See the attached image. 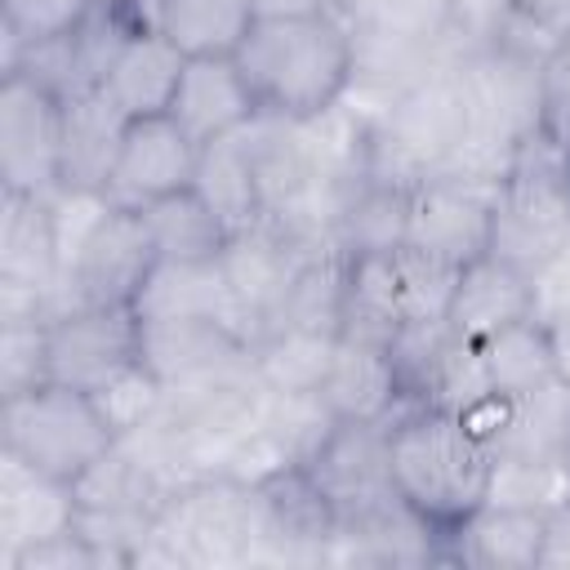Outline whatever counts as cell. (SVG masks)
<instances>
[{
	"mask_svg": "<svg viewBox=\"0 0 570 570\" xmlns=\"http://www.w3.org/2000/svg\"><path fill=\"white\" fill-rule=\"evenodd\" d=\"M138 361L134 307H67L49 321V379L98 392L125 365Z\"/></svg>",
	"mask_w": 570,
	"mask_h": 570,
	"instance_id": "5bb4252c",
	"label": "cell"
},
{
	"mask_svg": "<svg viewBox=\"0 0 570 570\" xmlns=\"http://www.w3.org/2000/svg\"><path fill=\"white\" fill-rule=\"evenodd\" d=\"M294 463L285 459V450L258 428V419L227 445V454H223V463H218V476H232V481H240V485H263V481H272V476H281V472H289Z\"/></svg>",
	"mask_w": 570,
	"mask_h": 570,
	"instance_id": "ee69618b",
	"label": "cell"
},
{
	"mask_svg": "<svg viewBox=\"0 0 570 570\" xmlns=\"http://www.w3.org/2000/svg\"><path fill=\"white\" fill-rule=\"evenodd\" d=\"M240 134H245V147H249V160H254L263 214L289 223V227H298V232H312V236L330 240V236L312 223L316 151H312L307 120L281 116V111H254V120H249Z\"/></svg>",
	"mask_w": 570,
	"mask_h": 570,
	"instance_id": "7c38bea8",
	"label": "cell"
},
{
	"mask_svg": "<svg viewBox=\"0 0 570 570\" xmlns=\"http://www.w3.org/2000/svg\"><path fill=\"white\" fill-rule=\"evenodd\" d=\"M338 352V330L281 325L254 343V374L267 392H321L330 361Z\"/></svg>",
	"mask_w": 570,
	"mask_h": 570,
	"instance_id": "d6a6232c",
	"label": "cell"
},
{
	"mask_svg": "<svg viewBox=\"0 0 570 570\" xmlns=\"http://www.w3.org/2000/svg\"><path fill=\"white\" fill-rule=\"evenodd\" d=\"M494 454L566 459L570 454V383L548 379L521 396H508V414L494 436Z\"/></svg>",
	"mask_w": 570,
	"mask_h": 570,
	"instance_id": "1f68e13d",
	"label": "cell"
},
{
	"mask_svg": "<svg viewBox=\"0 0 570 570\" xmlns=\"http://www.w3.org/2000/svg\"><path fill=\"white\" fill-rule=\"evenodd\" d=\"M116 432L89 392L67 383H40L31 392L0 401V450L18 454L27 468L76 481L98 454H107Z\"/></svg>",
	"mask_w": 570,
	"mask_h": 570,
	"instance_id": "5b68a950",
	"label": "cell"
},
{
	"mask_svg": "<svg viewBox=\"0 0 570 570\" xmlns=\"http://www.w3.org/2000/svg\"><path fill=\"white\" fill-rule=\"evenodd\" d=\"M445 321L459 338H490L517 321H530V276L494 254H481L459 267Z\"/></svg>",
	"mask_w": 570,
	"mask_h": 570,
	"instance_id": "7402d4cb",
	"label": "cell"
},
{
	"mask_svg": "<svg viewBox=\"0 0 570 570\" xmlns=\"http://www.w3.org/2000/svg\"><path fill=\"white\" fill-rule=\"evenodd\" d=\"M347 31L423 49H450L454 0H338Z\"/></svg>",
	"mask_w": 570,
	"mask_h": 570,
	"instance_id": "836d02e7",
	"label": "cell"
},
{
	"mask_svg": "<svg viewBox=\"0 0 570 570\" xmlns=\"http://www.w3.org/2000/svg\"><path fill=\"white\" fill-rule=\"evenodd\" d=\"M307 476L325 490L334 512L361 508L392 485V419H338L325 450L307 463Z\"/></svg>",
	"mask_w": 570,
	"mask_h": 570,
	"instance_id": "e0dca14e",
	"label": "cell"
},
{
	"mask_svg": "<svg viewBox=\"0 0 570 570\" xmlns=\"http://www.w3.org/2000/svg\"><path fill=\"white\" fill-rule=\"evenodd\" d=\"M125 116L111 107L102 89L62 98V187H98L107 191V178L120 156Z\"/></svg>",
	"mask_w": 570,
	"mask_h": 570,
	"instance_id": "484cf974",
	"label": "cell"
},
{
	"mask_svg": "<svg viewBox=\"0 0 570 570\" xmlns=\"http://www.w3.org/2000/svg\"><path fill=\"white\" fill-rule=\"evenodd\" d=\"M566 459H570V454H566Z\"/></svg>",
	"mask_w": 570,
	"mask_h": 570,
	"instance_id": "db71d44e",
	"label": "cell"
},
{
	"mask_svg": "<svg viewBox=\"0 0 570 570\" xmlns=\"http://www.w3.org/2000/svg\"><path fill=\"white\" fill-rule=\"evenodd\" d=\"M485 503L521 508L552 517L570 503V459H534V454H494Z\"/></svg>",
	"mask_w": 570,
	"mask_h": 570,
	"instance_id": "8d00e7d4",
	"label": "cell"
},
{
	"mask_svg": "<svg viewBox=\"0 0 570 570\" xmlns=\"http://www.w3.org/2000/svg\"><path fill=\"white\" fill-rule=\"evenodd\" d=\"M142 218H147L156 258H165V263H214V258H223V249L232 240V227L200 200L196 187L151 200L142 209Z\"/></svg>",
	"mask_w": 570,
	"mask_h": 570,
	"instance_id": "f546056e",
	"label": "cell"
},
{
	"mask_svg": "<svg viewBox=\"0 0 570 570\" xmlns=\"http://www.w3.org/2000/svg\"><path fill=\"white\" fill-rule=\"evenodd\" d=\"M539 566H543V570H561V566H570V503H566V508H557V512L548 517Z\"/></svg>",
	"mask_w": 570,
	"mask_h": 570,
	"instance_id": "c3c4849f",
	"label": "cell"
},
{
	"mask_svg": "<svg viewBox=\"0 0 570 570\" xmlns=\"http://www.w3.org/2000/svg\"><path fill=\"white\" fill-rule=\"evenodd\" d=\"M548 343H552V365H557V379L570 383V316L552 321L548 325Z\"/></svg>",
	"mask_w": 570,
	"mask_h": 570,
	"instance_id": "f907efd6",
	"label": "cell"
},
{
	"mask_svg": "<svg viewBox=\"0 0 570 570\" xmlns=\"http://www.w3.org/2000/svg\"><path fill=\"white\" fill-rule=\"evenodd\" d=\"M94 4H116V9H138L142 13V0H94Z\"/></svg>",
	"mask_w": 570,
	"mask_h": 570,
	"instance_id": "816d5d0a",
	"label": "cell"
},
{
	"mask_svg": "<svg viewBox=\"0 0 570 570\" xmlns=\"http://www.w3.org/2000/svg\"><path fill=\"white\" fill-rule=\"evenodd\" d=\"M13 570H98V552H94L89 539L71 525V530H62V534H53V539L27 548V552L13 561Z\"/></svg>",
	"mask_w": 570,
	"mask_h": 570,
	"instance_id": "bcb514c9",
	"label": "cell"
},
{
	"mask_svg": "<svg viewBox=\"0 0 570 570\" xmlns=\"http://www.w3.org/2000/svg\"><path fill=\"white\" fill-rule=\"evenodd\" d=\"M254 521L258 534L249 566H325L334 503L307 476V468H289L254 485Z\"/></svg>",
	"mask_w": 570,
	"mask_h": 570,
	"instance_id": "8fae6325",
	"label": "cell"
},
{
	"mask_svg": "<svg viewBox=\"0 0 570 570\" xmlns=\"http://www.w3.org/2000/svg\"><path fill=\"white\" fill-rule=\"evenodd\" d=\"M200 147L174 125V116H142L125 125L116 169L107 178V196L125 209H147L196 178Z\"/></svg>",
	"mask_w": 570,
	"mask_h": 570,
	"instance_id": "9a60e30c",
	"label": "cell"
},
{
	"mask_svg": "<svg viewBox=\"0 0 570 570\" xmlns=\"http://www.w3.org/2000/svg\"><path fill=\"white\" fill-rule=\"evenodd\" d=\"M111 209H116V200L107 191H98V187H53L49 191V218H53V240H58L62 276L85 254V245L94 240V232L107 223Z\"/></svg>",
	"mask_w": 570,
	"mask_h": 570,
	"instance_id": "f35d334b",
	"label": "cell"
},
{
	"mask_svg": "<svg viewBox=\"0 0 570 570\" xmlns=\"http://www.w3.org/2000/svg\"><path fill=\"white\" fill-rule=\"evenodd\" d=\"M321 396L338 419H396L405 410L387 343L365 334H338Z\"/></svg>",
	"mask_w": 570,
	"mask_h": 570,
	"instance_id": "603a6c76",
	"label": "cell"
},
{
	"mask_svg": "<svg viewBox=\"0 0 570 570\" xmlns=\"http://www.w3.org/2000/svg\"><path fill=\"white\" fill-rule=\"evenodd\" d=\"M530 316L539 325H552V321L570 316V240L557 245L530 272Z\"/></svg>",
	"mask_w": 570,
	"mask_h": 570,
	"instance_id": "f6af8a7d",
	"label": "cell"
},
{
	"mask_svg": "<svg viewBox=\"0 0 570 570\" xmlns=\"http://www.w3.org/2000/svg\"><path fill=\"white\" fill-rule=\"evenodd\" d=\"M249 343L218 316H156L138 321V361L160 379H196L249 361Z\"/></svg>",
	"mask_w": 570,
	"mask_h": 570,
	"instance_id": "ac0fdd59",
	"label": "cell"
},
{
	"mask_svg": "<svg viewBox=\"0 0 570 570\" xmlns=\"http://www.w3.org/2000/svg\"><path fill=\"white\" fill-rule=\"evenodd\" d=\"M142 18L183 58H236L249 27L258 22L249 0H151Z\"/></svg>",
	"mask_w": 570,
	"mask_h": 570,
	"instance_id": "d4e9b609",
	"label": "cell"
},
{
	"mask_svg": "<svg viewBox=\"0 0 570 570\" xmlns=\"http://www.w3.org/2000/svg\"><path fill=\"white\" fill-rule=\"evenodd\" d=\"M191 187L200 191V200L232 227H249L263 218V196H258V178H254V160L245 147V134H227L214 142H200L196 156V178Z\"/></svg>",
	"mask_w": 570,
	"mask_h": 570,
	"instance_id": "f1b7e54d",
	"label": "cell"
},
{
	"mask_svg": "<svg viewBox=\"0 0 570 570\" xmlns=\"http://www.w3.org/2000/svg\"><path fill=\"white\" fill-rule=\"evenodd\" d=\"M156 530L169 539L183 570L249 566L254 557V490L232 476H196L169 494L156 512Z\"/></svg>",
	"mask_w": 570,
	"mask_h": 570,
	"instance_id": "52a82bcc",
	"label": "cell"
},
{
	"mask_svg": "<svg viewBox=\"0 0 570 570\" xmlns=\"http://www.w3.org/2000/svg\"><path fill=\"white\" fill-rule=\"evenodd\" d=\"M258 111L281 116H321L347 94L352 40L338 9L307 18H258L236 49Z\"/></svg>",
	"mask_w": 570,
	"mask_h": 570,
	"instance_id": "6da1fadb",
	"label": "cell"
},
{
	"mask_svg": "<svg viewBox=\"0 0 570 570\" xmlns=\"http://www.w3.org/2000/svg\"><path fill=\"white\" fill-rule=\"evenodd\" d=\"M49 383V325H0V401Z\"/></svg>",
	"mask_w": 570,
	"mask_h": 570,
	"instance_id": "60d3db41",
	"label": "cell"
},
{
	"mask_svg": "<svg viewBox=\"0 0 570 570\" xmlns=\"http://www.w3.org/2000/svg\"><path fill=\"white\" fill-rule=\"evenodd\" d=\"M254 111H258V102H254L245 71L236 67V58H187L178 94L169 102V116L196 147L245 129L254 120Z\"/></svg>",
	"mask_w": 570,
	"mask_h": 570,
	"instance_id": "d6986e66",
	"label": "cell"
},
{
	"mask_svg": "<svg viewBox=\"0 0 570 570\" xmlns=\"http://www.w3.org/2000/svg\"><path fill=\"white\" fill-rule=\"evenodd\" d=\"M548 517L481 503L450 530H441V557L472 570H539Z\"/></svg>",
	"mask_w": 570,
	"mask_h": 570,
	"instance_id": "ffe728a7",
	"label": "cell"
},
{
	"mask_svg": "<svg viewBox=\"0 0 570 570\" xmlns=\"http://www.w3.org/2000/svg\"><path fill=\"white\" fill-rule=\"evenodd\" d=\"M539 98H543V125L539 134L570 156V36L548 49L539 62Z\"/></svg>",
	"mask_w": 570,
	"mask_h": 570,
	"instance_id": "b9f144b4",
	"label": "cell"
},
{
	"mask_svg": "<svg viewBox=\"0 0 570 570\" xmlns=\"http://www.w3.org/2000/svg\"><path fill=\"white\" fill-rule=\"evenodd\" d=\"M258 18H307V13H330L338 0H249Z\"/></svg>",
	"mask_w": 570,
	"mask_h": 570,
	"instance_id": "681fc988",
	"label": "cell"
},
{
	"mask_svg": "<svg viewBox=\"0 0 570 570\" xmlns=\"http://www.w3.org/2000/svg\"><path fill=\"white\" fill-rule=\"evenodd\" d=\"M0 187L27 196L62 187V98L27 71L0 76Z\"/></svg>",
	"mask_w": 570,
	"mask_h": 570,
	"instance_id": "9c48e42d",
	"label": "cell"
},
{
	"mask_svg": "<svg viewBox=\"0 0 570 570\" xmlns=\"http://www.w3.org/2000/svg\"><path fill=\"white\" fill-rule=\"evenodd\" d=\"M156 263L160 258H156L142 209L116 205L107 214V223L94 232V240L85 245V254L62 276L58 312H67V307H134V298L142 294Z\"/></svg>",
	"mask_w": 570,
	"mask_h": 570,
	"instance_id": "30bf717a",
	"label": "cell"
},
{
	"mask_svg": "<svg viewBox=\"0 0 570 570\" xmlns=\"http://www.w3.org/2000/svg\"><path fill=\"white\" fill-rule=\"evenodd\" d=\"M476 347H481V365L490 374V387L499 396H521V392L557 379L548 325H539L534 316L517 321V325H508V330H499L490 338H481Z\"/></svg>",
	"mask_w": 570,
	"mask_h": 570,
	"instance_id": "e575fe53",
	"label": "cell"
},
{
	"mask_svg": "<svg viewBox=\"0 0 570 570\" xmlns=\"http://www.w3.org/2000/svg\"><path fill=\"white\" fill-rule=\"evenodd\" d=\"M405 227H410V187L370 174V178L343 200V209L334 214L330 245H334L343 258L383 254V249H396V245L405 240Z\"/></svg>",
	"mask_w": 570,
	"mask_h": 570,
	"instance_id": "83f0119b",
	"label": "cell"
},
{
	"mask_svg": "<svg viewBox=\"0 0 570 570\" xmlns=\"http://www.w3.org/2000/svg\"><path fill=\"white\" fill-rule=\"evenodd\" d=\"M134 312L138 321H156V316H218L227 321L245 343H249V330H245V316L236 307V294L223 276V263H156L142 294L134 298ZM254 347V343H249Z\"/></svg>",
	"mask_w": 570,
	"mask_h": 570,
	"instance_id": "cb8c5ba5",
	"label": "cell"
},
{
	"mask_svg": "<svg viewBox=\"0 0 570 570\" xmlns=\"http://www.w3.org/2000/svg\"><path fill=\"white\" fill-rule=\"evenodd\" d=\"M334 245L312 236V232H298L281 218H258L240 232H232L227 249H223V276L236 294V307L245 316V330H249V343H258L272 321L281 316L294 281L303 276V267L321 254H330Z\"/></svg>",
	"mask_w": 570,
	"mask_h": 570,
	"instance_id": "ba28073f",
	"label": "cell"
},
{
	"mask_svg": "<svg viewBox=\"0 0 570 570\" xmlns=\"http://www.w3.org/2000/svg\"><path fill=\"white\" fill-rule=\"evenodd\" d=\"M183 67H187V58H183L151 22H138L134 36L120 45L111 71H107L102 94L111 98V107H116L125 120L169 116V102H174V94H178Z\"/></svg>",
	"mask_w": 570,
	"mask_h": 570,
	"instance_id": "44dd1931",
	"label": "cell"
},
{
	"mask_svg": "<svg viewBox=\"0 0 570 570\" xmlns=\"http://www.w3.org/2000/svg\"><path fill=\"white\" fill-rule=\"evenodd\" d=\"M494 450L454 410L405 405L392 419V485L432 525L450 530L485 503Z\"/></svg>",
	"mask_w": 570,
	"mask_h": 570,
	"instance_id": "7a4b0ae2",
	"label": "cell"
},
{
	"mask_svg": "<svg viewBox=\"0 0 570 570\" xmlns=\"http://www.w3.org/2000/svg\"><path fill=\"white\" fill-rule=\"evenodd\" d=\"M160 392H165V383L142 365V361H134V365H125L116 379H107L98 392H89L94 396V405L102 410V419H107V428L116 432V436H129V432H138L142 423H151V414H156V405H160Z\"/></svg>",
	"mask_w": 570,
	"mask_h": 570,
	"instance_id": "ab89813d",
	"label": "cell"
},
{
	"mask_svg": "<svg viewBox=\"0 0 570 570\" xmlns=\"http://www.w3.org/2000/svg\"><path fill=\"white\" fill-rule=\"evenodd\" d=\"M147 4H151V0H142V9H147Z\"/></svg>",
	"mask_w": 570,
	"mask_h": 570,
	"instance_id": "f5cc1de1",
	"label": "cell"
},
{
	"mask_svg": "<svg viewBox=\"0 0 570 570\" xmlns=\"http://www.w3.org/2000/svg\"><path fill=\"white\" fill-rule=\"evenodd\" d=\"M459 281V263H445L410 240L383 254L347 258V298H343V330L365 338H392L405 321H436L450 307Z\"/></svg>",
	"mask_w": 570,
	"mask_h": 570,
	"instance_id": "277c9868",
	"label": "cell"
},
{
	"mask_svg": "<svg viewBox=\"0 0 570 570\" xmlns=\"http://www.w3.org/2000/svg\"><path fill=\"white\" fill-rule=\"evenodd\" d=\"M258 428L285 450V459L294 468H307L325 450V441L334 436L338 414L325 405L321 392H267L263 387Z\"/></svg>",
	"mask_w": 570,
	"mask_h": 570,
	"instance_id": "d590c367",
	"label": "cell"
},
{
	"mask_svg": "<svg viewBox=\"0 0 570 570\" xmlns=\"http://www.w3.org/2000/svg\"><path fill=\"white\" fill-rule=\"evenodd\" d=\"M499 183H476L459 174H432L410 187V227L405 240L445 258L472 263L490 249V214Z\"/></svg>",
	"mask_w": 570,
	"mask_h": 570,
	"instance_id": "4fadbf2b",
	"label": "cell"
},
{
	"mask_svg": "<svg viewBox=\"0 0 570 570\" xmlns=\"http://www.w3.org/2000/svg\"><path fill=\"white\" fill-rule=\"evenodd\" d=\"M517 18V0H454V27H450V49L454 58L494 49Z\"/></svg>",
	"mask_w": 570,
	"mask_h": 570,
	"instance_id": "7bdbcfd3",
	"label": "cell"
},
{
	"mask_svg": "<svg viewBox=\"0 0 570 570\" xmlns=\"http://www.w3.org/2000/svg\"><path fill=\"white\" fill-rule=\"evenodd\" d=\"M0 276L22 281V285H40L58 298L62 263H58L49 196H27V191L0 196Z\"/></svg>",
	"mask_w": 570,
	"mask_h": 570,
	"instance_id": "4316f807",
	"label": "cell"
},
{
	"mask_svg": "<svg viewBox=\"0 0 570 570\" xmlns=\"http://www.w3.org/2000/svg\"><path fill=\"white\" fill-rule=\"evenodd\" d=\"M468 142V98L454 58L410 85L370 129V174L392 183H423L445 174Z\"/></svg>",
	"mask_w": 570,
	"mask_h": 570,
	"instance_id": "3957f363",
	"label": "cell"
},
{
	"mask_svg": "<svg viewBox=\"0 0 570 570\" xmlns=\"http://www.w3.org/2000/svg\"><path fill=\"white\" fill-rule=\"evenodd\" d=\"M566 240H570V156L539 134L521 147L512 174L494 191L485 254L530 276Z\"/></svg>",
	"mask_w": 570,
	"mask_h": 570,
	"instance_id": "8992f818",
	"label": "cell"
},
{
	"mask_svg": "<svg viewBox=\"0 0 570 570\" xmlns=\"http://www.w3.org/2000/svg\"><path fill=\"white\" fill-rule=\"evenodd\" d=\"M517 18L530 22L552 45L570 36V0H517Z\"/></svg>",
	"mask_w": 570,
	"mask_h": 570,
	"instance_id": "7dc6e473",
	"label": "cell"
},
{
	"mask_svg": "<svg viewBox=\"0 0 570 570\" xmlns=\"http://www.w3.org/2000/svg\"><path fill=\"white\" fill-rule=\"evenodd\" d=\"M76 517L80 503L71 481L45 476L27 468L18 454L0 450V570H13V561L27 548L71 530Z\"/></svg>",
	"mask_w": 570,
	"mask_h": 570,
	"instance_id": "2e32d148",
	"label": "cell"
},
{
	"mask_svg": "<svg viewBox=\"0 0 570 570\" xmlns=\"http://www.w3.org/2000/svg\"><path fill=\"white\" fill-rule=\"evenodd\" d=\"M89 9L94 0H0V36H4L0 71H18L31 45L76 31L89 18Z\"/></svg>",
	"mask_w": 570,
	"mask_h": 570,
	"instance_id": "74e56055",
	"label": "cell"
},
{
	"mask_svg": "<svg viewBox=\"0 0 570 570\" xmlns=\"http://www.w3.org/2000/svg\"><path fill=\"white\" fill-rule=\"evenodd\" d=\"M71 490L80 508H138V512H160L174 494V485L120 436L71 481Z\"/></svg>",
	"mask_w": 570,
	"mask_h": 570,
	"instance_id": "4dcf8cb0",
	"label": "cell"
}]
</instances>
